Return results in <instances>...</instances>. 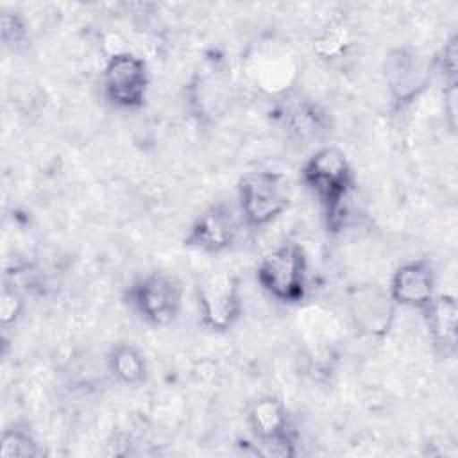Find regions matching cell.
I'll use <instances>...</instances> for the list:
<instances>
[{
    "label": "cell",
    "mask_w": 458,
    "mask_h": 458,
    "mask_svg": "<svg viewBox=\"0 0 458 458\" xmlns=\"http://www.w3.org/2000/svg\"><path fill=\"white\" fill-rule=\"evenodd\" d=\"M301 181L326 209L327 225L336 229L344 204L354 188V172L347 154L335 145L315 150L301 168Z\"/></svg>",
    "instance_id": "obj_1"
},
{
    "label": "cell",
    "mask_w": 458,
    "mask_h": 458,
    "mask_svg": "<svg viewBox=\"0 0 458 458\" xmlns=\"http://www.w3.org/2000/svg\"><path fill=\"white\" fill-rule=\"evenodd\" d=\"M256 279L272 299L301 302L308 292V259L302 247L286 242L268 250L258 263Z\"/></svg>",
    "instance_id": "obj_2"
},
{
    "label": "cell",
    "mask_w": 458,
    "mask_h": 458,
    "mask_svg": "<svg viewBox=\"0 0 458 458\" xmlns=\"http://www.w3.org/2000/svg\"><path fill=\"white\" fill-rule=\"evenodd\" d=\"M290 202V181L281 172H250L238 182L240 215L249 227H265L272 224L288 209Z\"/></svg>",
    "instance_id": "obj_3"
},
{
    "label": "cell",
    "mask_w": 458,
    "mask_h": 458,
    "mask_svg": "<svg viewBox=\"0 0 458 458\" xmlns=\"http://www.w3.org/2000/svg\"><path fill=\"white\" fill-rule=\"evenodd\" d=\"M200 322L206 329L229 331L243 311L240 279L227 270L204 274L195 286Z\"/></svg>",
    "instance_id": "obj_4"
},
{
    "label": "cell",
    "mask_w": 458,
    "mask_h": 458,
    "mask_svg": "<svg viewBox=\"0 0 458 458\" xmlns=\"http://www.w3.org/2000/svg\"><path fill=\"white\" fill-rule=\"evenodd\" d=\"M435 72V59L424 50L403 45L392 48L383 61V75L392 102L404 107L417 100L429 86Z\"/></svg>",
    "instance_id": "obj_5"
},
{
    "label": "cell",
    "mask_w": 458,
    "mask_h": 458,
    "mask_svg": "<svg viewBox=\"0 0 458 458\" xmlns=\"http://www.w3.org/2000/svg\"><path fill=\"white\" fill-rule=\"evenodd\" d=\"M127 302L147 324L166 327L181 311L182 290L170 274L148 272L129 286Z\"/></svg>",
    "instance_id": "obj_6"
},
{
    "label": "cell",
    "mask_w": 458,
    "mask_h": 458,
    "mask_svg": "<svg viewBox=\"0 0 458 458\" xmlns=\"http://www.w3.org/2000/svg\"><path fill=\"white\" fill-rule=\"evenodd\" d=\"M150 75L143 57L118 50L111 52L102 72V86L107 102L118 109H140L148 93Z\"/></svg>",
    "instance_id": "obj_7"
},
{
    "label": "cell",
    "mask_w": 458,
    "mask_h": 458,
    "mask_svg": "<svg viewBox=\"0 0 458 458\" xmlns=\"http://www.w3.org/2000/svg\"><path fill=\"white\" fill-rule=\"evenodd\" d=\"M397 304L386 288L367 283L354 286L349 293V317L356 331L369 338H383L395 320Z\"/></svg>",
    "instance_id": "obj_8"
},
{
    "label": "cell",
    "mask_w": 458,
    "mask_h": 458,
    "mask_svg": "<svg viewBox=\"0 0 458 458\" xmlns=\"http://www.w3.org/2000/svg\"><path fill=\"white\" fill-rule=\"evenodd\" d=\"M247 422L252 437L265 447L270 454L290 456L293 454L295 437L292 420L283 401L272 395L256 399L247 413Z\"/></svg>",
    "instance_id": "obj_9"
},
{
    "label": "cell",
    "mask_w": 458,
    "mask_h": 458,
    "mask_svg": "<svg viewBox=\"0 0 458 458\" xmlns=\"http://www.w3.org/2000/svg\"><path fill=\"white\" fill-rule=\"evenodd\" d=\"M240 234V222L227 204L206 208L190 225L182 243L188 249L206 254H218L231 249Z\"/></svg>",
    "instance_id": "obj_10"
},
{
    "label": "cell",
    "mask_w": 458,
    "mask_h": 458,
    "mask_svg": "<svg viewBox=\"0 0 458 458\" xmlns=\"http://www.w3.org/2000/svg\"><path fill=\"white\" fill-rule=\"evenodd\" d=\"M386 290L397 306L422 311L437 295L435 270L426 259L406 261L395 268Z\"/></svg>",
    "instance_id": "obj_11"
},
{
    "label": "cell",
    "mask_w": 458,
    "mask_h": 458,
    "mask_svg": "<svg viewBox=\"0 0 458 458\" xmlns=\"http://www.w3.org/2000/svg\"><path fill=\"white\" fill-rule=\"evenodd\" d=\"M428 327V333L435 347L451 356L456 352L458 344V302L454 295L437 293L429 304L420 311Z\"/></svg>",
    "instance_id": "obj_12"
},
{
    "label": "cell",
    "mask_w": 458,
    "mask_h": 458,
    "mask_svg": "<svg viewBox=\"0 0 458 458\" xmlns=\"http://www.w3.org/2000/svg\"><path fill=\"white\" fill-rule=\"evenodd\" d=\"M111 374L127 386H138L147 379L145 352L134 344H116L107 356Z\"/></svg>",
    "instance_id": "obj_13"
},
{
    "label": "cell",
    "mask_w": 458,
    "mask_h": 458,
    "mask_svg": "<svg viewBox=\"0 0 458 458\" xmlns=\"http://www.w3.org/2000/svg\"><path fill=\"white\" fill-rule=\"evenodd\" d=\"M351 29L342 20L329 21L315 38L313 50L322 59H338L351 47Z\"/></svg>",
    "instance_id": "obj_14"
},
{
    "label": "cell",
    "mask_w": 458,
    "mask_h": 458,
    "mask_svg": "<svg viewBox=\"0 0 458 458\" xmlns=\"http://www.w3.org/2000/svg\"><path fill=\"white\" fill-rule=\"evenodd\" d=\"M38 454H39L38 442L27 429H20V428L4 429L0 438L2 458H30Z\"/></svg>",
    "instance_id": "obj_15"
},
{
    "label": "cell",
    "mask_w": 458,
    "mask_h": 458,
    "mask_svg": "<svg viewBox=\"0 0 458 458\" xmlns=\"http://www.w3.org/2000/svg\"><path fill=\"white\" fill-rule=\"evenodd\" d=\"M435 59V72H438L445 86H454L458 79V38L453 34L445 43L442 45L440 52L433 55Z\"/></svg>",
    "instance_id": "obj_16"
},
{
    "label": "cell",
    "mask_w": 458,
    "mask_h": 458,
    "mask_svg": "<svg viewBox=\"0 0 458 458\" xmlns=\"http://www.w3.org/2000/svg\"><path fill=\"white\" fill-rule=\"evenodd\" d=\"M0 36L5 47H18L27 39V23L18 13H4L0 21Z\"/></svg>",
    "instance_id": "obj_17"
},
{
    "label": "cell",
    "mask_w": 458,
    "mask_h": 458,
    "mask_svg": "<svg viewBox=\"0 0 458 458\" xmlns=\"http://www.w3.org/2000/svg\"><path fill=\"white\" fill-rule=\"evenodd\" d=\"M23 311V297L9 288V286H4L2 290V297H0V320H2V326H9L13 322H16L20 318Z\"/></svg>",
    "instance_id": "obj_18"
},
{
    "label": "cell",
    "mask_w": 458,
    "mask_h": 458,
    "mask_svg": "<svg viewBox=\"0 0 458 458\" xmlns=\"http://www.w3.org/2000/svg\"><path fill=\"white\" fill-rule=\"evenodd\" d=\"M444 111L447 114V123L451 131L456 127V84L445 86L444 89Z\"/></svg>",
    "instance_id": "obj_19"
}]
</instances>
